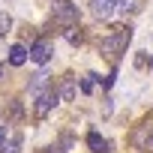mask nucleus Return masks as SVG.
<instances>
[{"label": "nucleus", "instance_id": "14", "mask_svg": "<svg viewBox=\"0 0 153 153\" xmlns=\"http://www.w3.org/2000/svg\"><path fill=\"white\" fill-rule=\"evenodd\" d=\"M3 138H6V126H0V144H3Z\"/></svg>", "mask_w": 153, "mask_h": 153}, {"label": "nucleus", "instance_id": "15", "mask_svg": "<svg viewBox=\"0 0 153 153\" xmlns=\"http://www.w3.org/2000/svg\"><path fill=\"white\" fill-rule=\"evenodd\" d=\"M114 6H123V0H114Z\"/></svg>", "mask_w": 153, "mask_h": 153}, {"label": "nucleus", "instance_id": "11", "mask_svg": "<svg viewBox=\"0 0 153 153\" xmlns=\"http://www.w3.org/2000/svg\"><path fill=\"white\" fill-rule=\"evenodd\" d=\"M12 30V15L9 12H0V36H6Z\"/></svg>", "mask_w": 153, "mask_h": 153}, {"label": "nucleus", "instance_id": "5", "mask_svg": "<svg viewBox=\"0 0 153 153\" xmlns=\"http://www.w3.org/2000/svg\"><path fill=\"white\" fill-rule=\"evenodd\" d=\"M30 60H33V63H39V66H45V63L51 60V45H48L45 39L33 42V45H30Z\"/></svg>", "mask_w": 153, "mask_h": 153}, {"label": "nucleus", "instance_id": "10", "mask_svg": "<svg viewBox=\"0 0 153 153\" xmlns=\"http://www.w3.org/2000/svg\"><path fill=\"white\" fill-rule=\"evenodd\" d=\"M0 153H21V132H12L9 141L3 138V144H0Z\"/></svg>", "mask_w": 153, "mask_h": 153}, {"label": "nucleus", "instance_id": "13", "mask_svg": "<svg viewBox=\"0 0 153 153\" xmlns=\"http://www.w3.org/2000/svg\"><path fill=\"white\" fill-rule=\"evenodd\" d=\"M78 87H81V93H93V87H96V75H84Z\"/></svg>", "mask_w": 153, "mask_h": 153}, {"label": "nucleus", "instance_id": "4", "mask_svg": "<svg viewBox=\"0 0 153 153\" xmlns=\"http://www.w3.org/2000/svg\"><path fill=\"white\" fill-rule=\"evenodd\" d=\"M132 141H135V147H141V150H153V117H147V120L135 129Z\"/></svg>", "mask_w": 153, "mask_h": 153}, {"label": "nucleus", "instance_id": "2", "mask_svg": "<svg viewBox=\"0 0 153 153\" xmlns=\"http://www.w3.org/2000/svg\"><path fill=\"white\" fill-rule=\"evenodd\" d=\"M54 21L60 24V27H75V24H78V6H72L69 3V0H57V3H54Z\"/></svg>", "mask_w": 153, "mask_h": 153}, {"label": "nucleus", "instance_id": "16", "mask_svg": "<svg viewBox=\"0 0 153 153\" xmlns=\"http://www.w3.org/2000/svg\"><path fill=\"white\" fill-rule=\"evenodd\" d=\"M150 66H153V60H150Z\"/></svg>", "mask_w": 153, "mask_h": 153}, {"label": "nucleus", "instance_id": "17", "mask_svg": "<svg viewBox=\"0 0 153 153\" xmlns=\"http://www.w3.org/2000/svg\"><path fill=\"white\" fill-rule=\"evenodd\" d=\"M0 72H3V69H0Z\"/></svg>", "mask_w": 153, "mask_h": 153}, {"label": "nucleus", "instance_id": "6", "mask_svg": "<svg viewBox=\"0 0 153 153\" xmlns=\"http://www.w3.org/2000/svg\"><path fill=\"white\" fill-rule=\"evenodd\" d=\"M114 9H117L114 0H90V15H93V18H102V21H105V18L114 15Z\"/></svg>", "mask_w": 153, "mask_h": 153}, {"label": "nucleus", "instance_id": "1", "mask_svg": "<svg viewBox=\"0 0 153 153\" xmlns=\"http://www.w3.org/2000/svg\"><path fill=\"white\" fill-rule=\"evenodd\" d=\"M129 39H132V30H129L126 24H123V27H114V33H111V36H105V39L99 42V54H105L108 60H117V57L126 51Z\"/></svg>", "mask_w": 153, "mask_h": 153}, {"label": "nucleus", "instance_id": "3", "mask_svg": "<svg viewBox=\"0 0 153 153\" xmlns=\"http://www.w3.org/2000/svg\"><path fill=\"white\" fill-rule=\"evenodd\" d=\"M57 99H60V93H57L54 87L39 90V93H36V102H33V114H36V117H48L51 108L57 105Z\"/></svg>", "mask_w": 153, "mask_h": 153}, {"label": "nucleus", "instance_id": "7", "mask_svg": "<svg viewBox=\"0 0 153 153\" xmlns=\"http://www.w3.org/2000/svg\"><path fill=\"white\" fill-rule=\"evenodd\" d=\"M87 147H90L93 153H108L111 144H108V138H102L99 132H90V135H87Z\"/></svg>", "mask_w": 153, "mask_h": 153}, {"label": "nucleus", "instance_id": "8", "mask_svg": "<svg viewBox=\"0 0 153 153\" xmlns=\"http://www.w3.org/2000/svg\"><path fill=\"white\" fill-rule=\"evenodd\" d=\"M27 57H30V51H27L24 45H12V48H9V63H12V66H24Z\"/></svg>", "mask_w": 153, "mask_h": 153}, {"label": "nucleus", "instance_id": "9", "mask_svg": "<svg viewBox=\"0 0 153 153\" xmlns=\"http://www.w3.org/2000/svg\"><path fill=\"white\" fill-rule=\"evenodd\" d=\"M75 93H78V90H75V78H72V75H66L63 84H60V99H63V102H72Z\"/></svg>", "mask_w": 153, "mask_h": 153}, {"label": "nucleus", "instance_id": "12", "mask_svg": "<svg viewBox=\"0 0 153 153\" xmlns=\"http://www.w3.org/2000/svg\"><path fill=\"white\" fill-rule=\"evenodd\" d=\"M66 39H69L72 45H81V42H84V33H81L78 27H69V30H66Z\"/></svg>", "mask_w": 153, "mask_h": 153}]
</instances>
